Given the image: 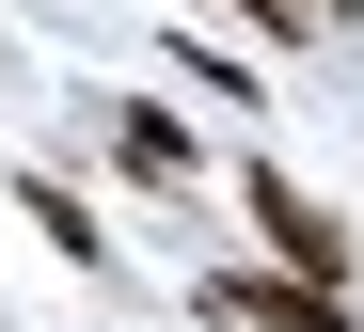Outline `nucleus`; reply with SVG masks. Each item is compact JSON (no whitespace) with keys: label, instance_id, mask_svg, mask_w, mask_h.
<instances>
[{"label":"nucleus","instance_id":"obj_3","mask_svg":"<svg viewBox=\"0 0 364 332\" xmlns=\"http://www.w3.org/2000/svg\"><path fill=\"white\" fill-rule=\"evenodd\" d=\"M111 159H127L143 190H191V174H206V143H191V127H174L159 95H111Z\"/></svg>","mask_w":364,"mask_h":332},{"label":"nucleus","instance_id":"obj_4","mask_svg":"<svg viewBox=\"0 0 364 332\" xmlns=\"http://www.w3.org/2000/svg\"><path fill=\"white\" fill-rule=\"evenodd\" d=\"M16 222H48V253H80V269H111V222L80 206L64 174H16Z\"/></svg>","mask_w":364,"mask_h":332},{"label":"nucleus","instance_id":"obj_2","mask_svg":"<svg viewBox=\"0 0 364 332\" xmlns=\"http://www.w3.org/2000/svg\"><path fill=\"white\" fill-rule=\"evenodd\" d=\"M206 316H237V332H364V316H348V285H301V269H222V285H206Z\"/></svg>","mask_w":364,"mask_h":332},{"label":"nucleus","instance_id":"obj_1","mask_svg":"<svg viewBox=\"0 0 364 332\" xmlns=\"http://www.w3.org/2000/svg\"><path fill=\"white\" fill-rule=\"evenodd\" d=\"M237 206H254V237H269V269H301V285H348V222L317 206V190H301V174H237Z\"/></svg>","mask_w":364,"mask_h":332},{"label":"nucleus","instance_id":"obj_5","mask_svg":"<svg viewBox=\"0 0 364 332\" xmlns=\"http://www.w3.org/2000/svg\"><path fill=\"white\" fill-rule=\"evenodd\" d=\"M222 16H254L269 48H301V32H333V0H222Z\"/></svg>","mask_w":364,"mask_h":332}]
</instances>
